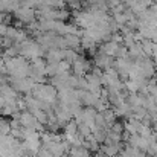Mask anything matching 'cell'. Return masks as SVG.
<instances>
[{
	"instance_id": "1",
	"label": "cell",
	"mask_w": 157,
	"mask_h": 157,
	"mask_svg": "<svg viewBox=\"0 0 157 157\" xmlns=\"http://www.w3.org/2000/svg\"><path fill=\"white\" fill-rule=\"evenodd\" d=\"M119 44L116 43V41H110V43H107L102 46V51H104L105 55H110V56H116L117 52H119Z\"/></svg>"
},
{
	"instance_id": "2",
	"label": "cell",
	"mask_w": 157,
	"mask_h": 157,
	"mask_svg": "<svg viewBox=\"0 0 157 157\" xmlns=\"http://www.w3.org/2000/svg\"><path fill=\"white\" fill-rule=\"evenodd\" d=\"M70 156L72 157H90V150H87L84 147H72Z\"/></svg>"
},
{
	"instance_id": "3",
	"label": "cell",
	"mask_w": 157,
	"mask_h": 157,
	"mask_svg": "<svg viewBox=\"0 0 157 157\" xmlns=\"http://www.w3.org/2000/svg\"><path fill=\"white\" fill-rule=\"evenodd\" d=\"M102 114H104L105 117V122H107V125L111 128V125L116 122V113L113 111V110H110V108H107L105 111H102Z\"/></svg>"
},
{
	"instance_id": "4",
	"label": "cell",
	"mask_w": 157,
	"mask_h": 157,
	"mask_svg": "<svg viewBox=\"0 0 157 157\" xmlns=\"http://www.w3.org/2000/svg\"><path fill=\"white\" fill-rule=\"evenodd\" d=\"M35 121H37V117H34L32 114L25 113V114L21 116V122H23V125H25V127H32V125L35 124Z\"/></svg>"
}]
</instances>
